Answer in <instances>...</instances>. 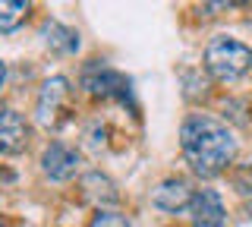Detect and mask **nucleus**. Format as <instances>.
I'll use <instances>...</instances> for the list:
<instances>
[{
  "mask_svg": "<svg viewBox=\"0 0 252 227\" xmlns=\"http://www.w3.org/2000/svg\"><path fill=\"white\" fill-rule=\"evenodd\" d=\"M41 35H44L47 48L57 51V54H76V51H79V32H76V29H69V26H60V22H47Z\"/></svg>",
  "mask_w": 252,
  "mask_h": 227,
  "instance_id": "9d476101",
  "label": "nucleus"
},
{
  "mask_svg": "<svg viewBox=\"0 0 252 227\" xmlns=\"http://www.w3.org/2000/svg\"><path fill=\"white\" fill-rule=\"evenodd\" d=\"M192 195L195 193L189 190L186 180L170 177V180H161V183L152 190V205L167 211V215H180V211H186L189 205H192Z\"/></svg>",
  "mask_w": 252,
  "mask_h": 227,
  "instance_id": "423d86ee",
  "label": "nucleus"
},
{
  "mask_svg": "<svg viewBox=\"0 0 252 227\" xmlns=\"http://www.w3.org/2000/svg\"><path fill=\"white\" fill-rule=\"evenodd\" d=\"M0 114H3V111H0Z\"/></svg>",
  "mask_w": 252,
  "mask_h": 227,
  "instance_id": "4468645a",
  "label": "nucleus"
},
{
  "mask_svg": "<svg viewBox=\"0 0 252 227\" xmlns=\"http://www.w3.org/2000/svg\"><path fill=\"white\" fill-rule=\"evenodd\" d=\"M69 101V79L66 76H51L41 92H38V104H35V117L41 127H57L60 123V111Z\"/></svg>",
  "mask_w": 252,
  "mask_h": 227,
  "instance_id": "20e7f679",
  "label": "nucleus"
},
{
  "mask_svg": "<svg viewBox=\"0 0 252 227\" xmlns=\"http://www.w3.org/2000/svg\"><path fill=\"white\" fill-rule=\"evenodd\" d=\"M89 227H129V221H126L123 215H117V211H107V208H101L98 215L92 218V224Z\"/></svg>",
  "mask_w": 252,
  "mask_h": 227,
  "instance_id": "f8f14e48",
  "label": "nucleus"
},
{
  "mask_svg": "<svg viewBox=\"0 0 252 227\" xmlns=\"http://www.w3.org/2000/svg\"><path fill=\"white\" fill-rule=\"evenodd\" d=\"M82 190H85V199L98 205V211L104 208V205H114V202L120 199L117 186L110 183V177H104L101 170H92V174L82 177Z\"/></svg>",
  "mask_w": 252,
  "mask_h": 227,
  "instance_id": "1a4fd4ad",
  "label": "nucleus"
},
{
  "mask_svg": "<svg viewBox=\"0 0 252 227\" xmlns=\"http://www.w3.org/2000/svg\"><path fill=\"white\" fill-rule=\"evenodd\" d=\"M82 89L94 98H120L126 101L129 95V79L123 73H117L114 66H107L104 60H92L82 69Z\"/></svg>",
  "mask_w": 252,
  "mask_h": 227,
  "instance_id": "7ed1b4c3",
  "label": "nucleus"
},
{
  "mask_svg": "<svg viewBox=\"0 0 252 227\" xmlns=\"http://www.w3.org/2000/svg\"><path fill=\"white\" fill-rule=\"evenodd\" d=\"M29 145V123L19 111L0 114V155H19Z\"/></svg>",
  "mask_w": 252,
  "mask_h": 227,
  "instance_id": "6e6552de",
  "label": "nucleus"
},
{
  "mask_svg": "<svg viewBox=\"0 0 252 227\" xmlns=\"http://www.w3.org/2000/svg\"><path fill=\"white\" fill-rule=\"evenodd\" d=\"M192 227H227V208L215 190H199L192 195Z\"/></svg>",
  "mask_w": 252,
  "mask_h": 227,
  "instance_id": "0eeeda50",
  "label": "nucleus"
},
{
  "mask_svg": "<svg viewBox=\"0 0 252 227\" xmlns=\"http://www.w3.org/2000/svg\"><path fill=\"white\" fill-rule=\"evenodd\" d=\"M180 148L183 158L192 167V174L211 180L224 174L236 158V139L227 130V123L215 120L208 114H189L180 127Z\"/></svg>",
  "mask_w": 252,
  "mask_h": 227,
  "instance_id": "f257e3e1",
  "label": "nucleus"
},
{
  "mask_svg": "<svg viewBox=\"0 0 252 227\" xmlns=\"http://www.w3.org/2000/svg\"><path fill=\"white\" fill-rule=\"evenodd\" d=\"M32 3L22 0H0V32H16L22 22L29 19Z\"/></svg>",
  "mask_w": 252,
  "mask_h": 227,
  "instance_id": "9b49d317",
  "label": "nucleus"
},
{
  "mask_svg": "<svg viewBox=\"0 0 252 227\" xmlns=\"http://www.w3.org/2000/svg\"><path fill=\"white\" fill-rule=\"evenodd\" d=\"M0 227H3V224H0Z\"/></svg>",
  "mask_w": 252,
  "mask_h": 227,
  "instance_id": "2eb2a0df",
  "label": "nucleus"
},
{
  "mask_svg": "<svg viewBox=\"0 0 252 227\" xmlns=\"http://www.w3.org/2000/svg\"><path fill=\"white\" fill-rule=\"evenodd\" d=\"M3 85H6V64L0 60V89H3Z\"/></svg>",
  "mask_w": 252,
  "mask_h": 227,
  "instance_id": "ddd939ff",
  "label": "nucleus"
},
{
  "mask_svg": "<svg viewBox=\"0 0 252 227\" xmlns=\"http://www.w3.org/2000/svg\"><path fill=\"white\" fill-rule=\"evenodd\" d=\"M205 69L218 82H240L252 69V51L230 35H218L205 48Z\"/></svg>",
  "mask_w": 252,
  "mask_h": 227,
  "instance_id": "f03ea898",
  "label": "nucleus"
},
{
  "mask_svg": "<svg viewBox=\"0 0 252 227\" xmlns=\"http://www.w3.org/2000/svg\"><path fill=\"white\" fill-rule=\"evenodd\" d=\"M41 170L54 183H66V180H73L79 174V152L63 142H51L41 155Z\"/></svg>",
  "mask_w": 252,
  "mask_h": 227,
  "instance_id": "39448f33",
  "label": "nucleus"
}]
</instances>
